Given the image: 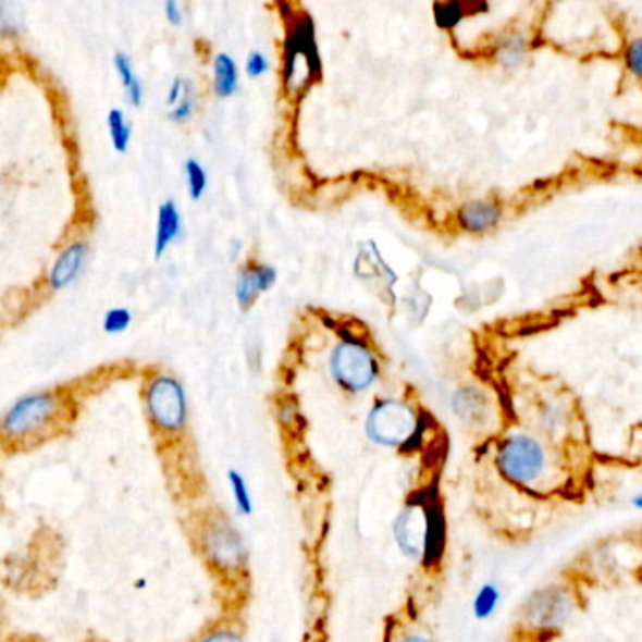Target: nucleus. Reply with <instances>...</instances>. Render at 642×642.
I'll return each instance as SVG.
<instances>
[{
	"label": "nucleus",
	"mask_w": 642,
	"mask_h": 642,
	"mask_svg": "<svg viewBox=\"0 0 642 642\" xmlns=\"http://www.w3.org/2000/svg\"><path fill=\"white\" fill-rule=\"evenodd\" d=\"M417 430V415L409 405L398 399H386L375 405L368 417V433L379 445L398 447L411 440Z\"/></svg>",
	"instance_id": "4"
},
{
	"label": "nucleus",
	"mask_w": 642,
	"mask_h": 642,
	"mask_svg": "<svg viewBox=\"0 0 642 642\" xmlns=\"http://www.w3.org/2000/svg\"><path fill=\"white\" fill-rule=\"evenodd\" d=\"M106 125H108V133H110V140L118 153H126V149L131 146V138H133V128L126 121L125 113L113 108L106 118Z\"/></svg>",
	"instance_id": "14"
},
{
	"label": "nucleus",
	"mask_w": 642,
	"mask_h": 642,
	"mask_svg": "<svg viewBox=\"0 0 642 642\" xmlns=\"http://www.w3.org/2000/svg\"><path fill=\"white\" fill-rule=\"evenodd\" d=\"M133 324V313L131 309L112 308L106 311L104 319H102V329L106 334H123Z\"/></svg>",
	"instance_id": "16"
},
{
	"label": "nucleus",
	"mask_w": 642,
	"mask_h": 642,
	"mask_svg": "<svg viewBox=\"0 0 642 642\" xmlns=\"http://www.w3.org/2000/svg\"><path fill=\"white\" fill-rule=\"evenodd\" d=\"M497 600H499V594H497L496 587H490L489 584V587L482 588L476 600V616L486 618V616L492 615L494 608H496Z\"/></svg>",
	"instance_id": "19"
},
{
	"label": "nucleus",
	"mask_w": 642,
	"mask_h": 642,
	"mask_svg": "<svg viewBox=\"0 0 642 642\" xmlns=\"http://www.w3.org/2000/svg\"><path fill=\"white\" fill-rule=\"evenodd\" d=\"M229 481H231L232 494H234V502L238 505L239 513L242 515H251V496H249V490H247L244 477L239 476L236 469H231L229 471Z\"/></svg>",
	"instance_id": "17"
},
{
	"label": "nucleus",
	"mask_w": 642,
	"mask_h": 642,
	"mask_svg": "<svg viewBox=\"0 0 642 642\" xmlns=\"http://www.w3.org/2000/svg\"><path fill=\"white\" fill-rule=\"evenodd\" d=\"M200 642H244L242 641V637L238 633H234V631H229V629H219V631H213L210 635L203 637L202 641Z\"/></svg>",
	"instance_id": "23"
},
{
	"label": "nucleus",
	"mask_w": 642,
	"mask_h": 642,
	"mask_svg": "<svg viewBox=\"0 0 642 642\" xmlns=\"http://www.w3.org/2000/svg\"><path fill=\"white\" fill-rule=\"evenodd\" d=\"M164 17H166V22L170 23V25L180 27L183 23V12L180 2H175V0H168V2H164Z\"/></svg>",
	"instance_id": "21"
},
{
	"label": "nucleus",
	"mask_w": 642,
	"mask_h": 642,
	"mask_svg": "<svg viewBox=\"0 0 642 642\" xmlns=\"http://www.w3.org/2000/svg\"><path fill=\"white\" fill-rule=\"evenodd\" d=\"M203 552L211 564L226 571L244 566L245 546L238 531L224 520H215L203 531Z\"/></svg>",
	"instance_id": "7"
},
{
	"label": "nucleus",
	"mask_w": 642,
	"mask_h": 642,
	"mask_svg": "<svg viewBox=\"0 0 642 642\" xmlns=\"http://www.w3.org/2000/svg\"><path fill=\"white\" fill-rule=\"evenodd\" d=\"M146 411L155 428L161 432H182L189 417L187 394L183 384L172 375H157L146 386Z\"/></svg>",
	"instance_id": "3"
},
{
	"label": "nucleus",
	"mask_w": 642,
	"mask_h": 642,
	"mask_svg": "<svg viewBox=\"0 0 642 642\" xmlns=\"http://www.w3.org/2000/svg\"><path fill=\"white\" fill-rule=\"evenodd\" d=\"M270 69V63H268V57L264 53H260V51H252L247 57V63H245V71L251 77H260L262 74H266Z\"/></svg>",
	"instance_id": "20"
},
{
	"label": "nucleus",
	"mask_w": 642,
	"mask_h": 642,
	"mask_svg": "<svg viewBox=\"0 0 642 642\" xmlns=\"http://www.w3.org/2000/svg\"><path fill=\"white\" fill-rule=\"evenodd\" d=\"M183 170H185V177H187L190 198L193 200H200L206 189H208V174H206V170H203L202 164L196 161V159H187Z\"/></svg>",
	"instance_id": "15"
},
{
	"label": "nucleus",
	"mask_w": 642,
	"mask_h": 642,
	"mask_svg": "<svg viewBox=\"0 0 642 642\" xmlns=\"http://www.w3.org/2000/svg\"><path fill=\"white\" fill-rule=\"evenodd\" d=\"M185 87H187V79H183V77H175L174 82H172V85H170V89H168L166 104H177V102H180V98L183 97Z\"/></svg>",
	"instance_id": "22"
},
{
	"label": "nucleus",
	"mask_w": 642,
	"mask_h": 642,
	"mask_svg": "<svg viewBox=\"0 0 642 642\" xmlns=\"http://www.w3.org/2000/svg\"><path fill=\"white\" fill-rule=\"evenodd\" d=\"M275 280H277V273L272 266L249 264L244 268L236 283V300L239 308H251L257 296L264 291H270Z\"/></svg>",
	"instance_id": "8"
},
{
	"label": "nucleus",
	"mask_w": 642,
	"mask_h": 642,
	"mask_svg": "<svg viewBox=\"0 0 642 642\" xmlns=\"http://www.w3.org/2000/svg\"><path fill=\"white\" fill-rule=\"evenodd\" d=\"M213 89L217 97L229 98L238 89V66L229 53H219L213 61Z\"/></svg>",
	"instance_id": "12"
},
{
	"label": "nucleus",
	"mask_w": 642,
	"mask_h": 642,
	"mask_svg": "<svg viewBox=\"0 0 642 642\" xmlns=\"http://www.w3.org/2000/svg\"><path fill=\"white\" fill-rule=\"evenodd\" d=\"M503 476L518 484H531L545 471L546 458L543 447L528 435H510L503 443L497 456Z\"/></svg>",
	"instance_id": "6"
},
{
	"label": "nucleus",
	"mask_w": 642,
	"mask_h": 642,
	"mask_svg": "<svg viewBox=\"0 0 642 642\" xmlns=\"http://www.w3.org/2000/svg\"><path fill=\"white\" fill-rule=\"evenodd\" d=\"M335 381L347 391H366L378 378V362L371 350L360 342H343L335 347L330 360Z\"/></svg>",
	"instance_id": "5"
},
{
	"label": "nucleus",
	"mask_w": 642,
	"mask_h": 642,
	"mask_svg": "<svg viewBox=\"0 0 642 642\" xmlns=\"http://www.w3.org/2000/svg\"><path fill=\"white\" fill-rule=\"evenodd\" d=\"M85 257H87V245L84 242H74L69 245L51 266L49 286L53 291H63L72 285L84 268Z\"/></svg>",
	"instance_id": "9"
},
{
	"label": "nucleus",
	"mask_w": 642,
	"mask_h": 642,
	"mask_svg": "<svg viewBox=\"0 0 642 642\" xmlns=\"http://www.w3.org/2000/svg\"><path fill=\"white\" fill-rule=\"evenodd\" d=\"M443 517L437 505L412 503L399 515L396 539L405 554L412 558L427 556L428 561L440 558L445 541Z\"/></svg>",
	"instance_id": "1"
},
{
	"label": "nucleus",
	"mask_w": 642,
	"mask_h": 642,
	"mask_svg": "<svg viewBox=\"0 0 642 642\" xmlns=\"http://www.w3.org/2000/svg\"><path fill=\"white\" fill-rule=\"evenodd\" d=\"M629 64H631V69L635 74L641 72V42L637 40V42L631 44V48H629Z\"/></svg>",
	"instance_id": "24"
},
{
	"label": "nucleus",
	"mask_w": 642,
	"mask_h": 642,
	"mask_svg": "<svg viewBox=\"0 0 642 642\" xmlns=\"http://www.w3.org/2000/svg\"><path fill=\"white\" fill-rule=\"evenodd\" d=\"M499 217L502 211L496 203L489 200H473L461 208L460 224L469 232H484L496 226Z\"/></svg>",
	"instance_id": "11"
},
{
	"label": "nucleus",
	"mask_w": 642,
	"mask_h": 642,
	"mask_svg": "<svg viewBox=\"0 0 642 642\" xmlns=\"http://www.w3.org/2000/svg\"><path fill=\"white\" fill-rule=\"evenodd\" d=\"M193 113H195V89L187 79V87L183 91V97L180 98V102L172 108V112L168 113V115L174 123H185V121L190 120Z\"/></svg>",
	"instance_id": "18"
},
{
	"label": "nucleus",
	"mask_w": 642,
	"mask_h": 642,
	"mask_svg": "<svg viewBox=\"0 0 642 642\" xmlns=\"http://www.w3.org/2000/svg\"><path fill=\"white\" fill-rule=\"evenodd\" d=\"M61 398L53 392H35L17 399L0 420V433L8 440H27L55 422Z\"/></svg>",
	"instance_id": "2"
},
{
	"label": "nucleus",
	"mask_w": 642,
	"mask_h": 642,
	"mask_svg": "<svg viewBox=\"0 0 642 642\" xmlns=\"http://www.w3.org/2000/svg\"><path fill=\"white\" fill-rule=\"evenodd\" d=\"M113 66H115V72L120 76L128 102L138 108V106H141V100H144V87H141L140 77L136 76V72H134L133 61L123 51H118L113 55Z\"/></svg>",
	"instance_id": "13"
},
{
	"label": "nucleus",
	"mask_w": 642,
	"mask_h": 642,
	"mask_svg": "<svg viewBox=\"0 0 642 642\" xmlns=\"http://www.w3.org/2000/svg\"><path fill=\"white\" fill-rule=\"evenodd\" d=\"M182 232V213L174 200H166L159 208L157 215V231H155L153 252L157 259L168 251V247L174 244V239Z\"/></svg>",
	"instance_id": "10"
},
{
	"label": "nucleus",
	"mask_w": 642,
	"mask_h": 642,
	"mask_svg": "<svg viewBox=\"0 0 642 642\" xmlns=\"http://www.w3.org/2000/svg\"><path fill=\"white\" fill-rule=\"evenodd\" d=\"M404 642H428L427 639H422V637H407Z\"/></svg>",
	"instance_id": "25"
}]
</instances>
